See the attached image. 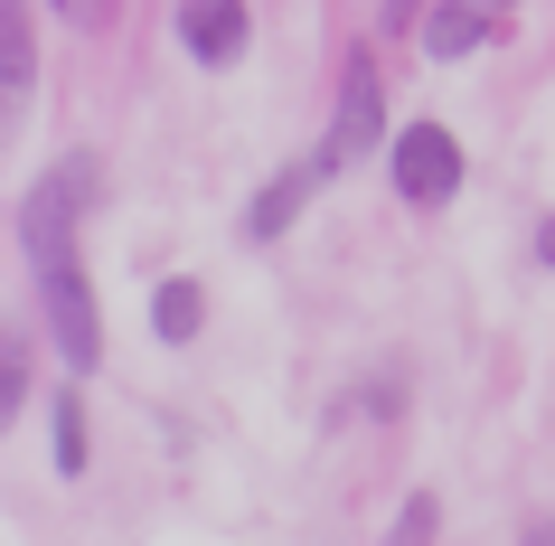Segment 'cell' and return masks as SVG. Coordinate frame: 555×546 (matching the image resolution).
<instances>
[{
  "mask_svg": "<svg viewBox=\"0 0 555 546\" xmlns=\"http://www.w3.org/2000/svg\"><path fill=\"white\" fill-rule=\"evenodd\" d=\"M38 302H48V348H57L76 377L104 368V320H94V283H86V255H38Z\"/></svg>",
  "mask_w": 555,
  "mask_h": 546,
  "instance_id": "obj_1",
  "label": "cell"
},
{
  "mask_svg": "<svg viewBox=\"0 0 555 546\" xmlns=\"http://www.w3.org/2000/svg\"><path fill=\"white\" fill-rule=\"evenodd\" d=\"M396 132H386V86H377V58H339V104H330V132H321V161L330 179L358 170L367 151H386Z\"/></svg>",
  "mask_w": 555,
  "mask_h": 546,
  "instance_id": "obj_2",
  "label": "cell"
},
{
  "mask_svg": "<svg viewBox=\"0 0 555 546\" xmlns=\"http://www.w3.org/2000/svg\"><path fill=\"white\" fill-rule=\"evenodd\" d=\"M86 207H94V161L76 151V161H57V170L20 199V245H29V264L38 255H66L76 227H86Z\"/></svg>",
  "mask_w": 555,
  "mask_h": 546,
  "instance_id": "obj_3",
  "label": "cell"
},
{
  "mask_svg": "<svg viewBox=\"0 0 555 546\" xmlns=\"http://www.w3.org/2000/svg\"><path fill=\"white\" fill-rule=\"evenodd\" d=\"M386 170H396V199L405 207H452L462 199V142L442 123H405L386 142Z\"/></svg>",
  "mask_w": 555,
  "mask_h": 546,
  "instance_id": "obj_4",
  "label": "cell"
},
{
  "mask_svg": "<svg viewBox=\"0 0 555 546\" xmlns=\"http://www.w3.org/2000/svg\"><path fill=\"white\" fill-rule=\"evenodd\" d=\"M245 29H255L245 0H179V48L198 66H235L245 58Z\"/></svg>",
  "mask_w": 555,
  "mask_h": 546,
  "instance_id": "obj_5",
  "label": "cell"
},
{
  "mask_svg": "<svg viewBox=\"0 0 555 546\" xmlns=\"http://www.w3.org/2000/svg\"><path fill=\"white\" fill-rule=\"evenodd\" d=\"M508 29V0H442L434 20H424V58H470V48H480V38H499Z\"/></svg>",
  "mask_w": 555,
  "mask_h": 546,
  "instance_id": "obj_6",
  "label": "cell"
},
{
  "mask_svg": "<svg viewBox=\"0 0 555 546\" xmlns=\"http://www.w3.org/2000/svg\"><path fill=\"white\" fill-rule=\"evenodd\" d=\"M38 86V38H29V0H0V123L29 104Z\"/></svg>",
  "mask_w": 555,
  "mask_h": 546,
  "instance_id": "obj_7",
  "label": "cell"
},
{
  "mask_svg": "<svg viewBox=\"0 0 555 546\" xmlns=\"http://www.w3.org/2000/svg\"><path fill=\"white\" fill-rule=\"evenodd\" d=\"M321 179H330L321 161H293L283 179H263V189H255V207H245V236H255V245H263V236H283V227L301 217V199L321 189Z\"/></svg>",
  "mask_w": 555,
  "mask_h": 546,
  "instance_id": "obj_8",
  "label": "cell"
},
{
  "mask_svg": "<svg viewBox=\"0 0 555 546\" xmlns=\"http://www.w3.org/2000/svg\"><path fill=\"white\" fill-rule=\"evenodd\" d=\"M48 453H57V471H86L94 461V424H86V396L76 386L48 396Z\"/></svg>",
  "mask_w": 555,
  "mask_h": 546,
  "instance_id": "obj_9",
  "label": "cell"
},
{
  "mask_svg": "<svg viewBox=\"0 0 555 546\" xmlns=\"http://www.w3.org/2000/svg\"><path fill=\"white\" fill-rule=\"evenodd\" d=\"M198 320H207V292L198 283H189V274H170V283H160V292H151V330H160V340H198Z\"/></svg>",
  "mask_w": 555,
  "mask_h": 546,
  "instance_id": "obj_10",
  "label": "cell"
},
{
  "mask_svg": "<svg viewBox=\"0 0 555 546\" xmlns=\"http://www.w3.org/2000/svg\"><path fill=\"white\" fill-rule=\"evenodd\" d=\"M20 396H29V348H0V424L20 415Z\"/></svg>",
  "mask_w": 555,
  "mask_h": 546,
  "instance_id": "obj_11",
  "label": "cell"
},
{
  "mask_svg": "<svg viewBox=\"0 0 555 546\" xmlns=\"http://www.w3.org/2000/svg\"><path fill=\"white\" fill-rule=\"evenodd\" d=\"M48 10H57V20H66V29H114V10H122V0H48Z\"/></svg>",
  "mask_w": 555,
  "mask_h": 546,
  "instance_id": "obj_12",
  "label": "cell"
},
{
  "mask_svg": "<svg viewBox=\"0 0 555 546\" xmlns=\"http://www.w3.org/2000/svg\"><path fill=\"white\" fill-rule=\"evenodd\" d=\"M434 528H442L434 499H405V518H396V537H386V546H434Z\"/></svg>",
  "mask_w": 555,
  "mask_h": 546,
  "instance_id": "obj_13",
  "label": "cell"
},
{
  "mask_svg": "<svg viewBox=\"0 0 555 546\" xmlns=\"http://www.w3.org/2000/svg\"><path fill=\"white\" fill-rule=\"evenodd\" d=\"M414 10H424V0H386V29H414Z\"/></svg>",
  "mask_w": 555,
  "mask_h": 546,
  "instance_id": "obj_14",
  "label": "cell"
},
{
  "mask_svg": "<svg viewBox=\"0 0 555 546\" xmlns=\"http://www.w3.org/2000/svg\"><path fill=\"white\" fill-rule=\"evenodd\" d=\"M518 546H555V518H537V528H527V537Z\"/></svg>",
  "mask_w": 555,
  "mask_h": 546,
  "instance_id": "obj_15",
  "label": "cell"
},
{
  "mask_svg": "<svg viewBox=\"0 0 555 546\" xmlns=\"http://www.w3.org/2000/svg\"><path fill=\"white\" fill-rule=\"evenodd\" d=\"M537 255H546V264H555V217H546V227H537Z\"/></svg>",
  "mask_w": 555,
  "mask_h": 546,
  "instance_id": "obj_16",
  "label": "cell"
}]
</instances>
